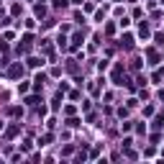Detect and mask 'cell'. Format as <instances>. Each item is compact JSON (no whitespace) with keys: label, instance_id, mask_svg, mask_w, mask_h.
I'll return each instance as SVG.
<instances>
[{"label":"cell","instance_id":"1","mask_svg":"<svg viewBox=\"0 0 164 164\" xmlns=\"http://www.w3.org/2000/svg\"><path fill=\"white\" fill-rule=\"evenodd\" d=\"M18 74H21V67H18V64H16V67H10V77H18Z\"/></svg>","mask_w":164,"mask_h":164}]
</instances>
